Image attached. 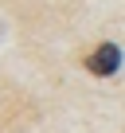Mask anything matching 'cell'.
Masks as SVG:
<instances>
[{"label": "cell", "instance_id": "obj_1", "mask_svg": "<svg viewBox=\"0 0 125 133\" xmlns=\"http://www.w3.org/2000/svg\"><path fill=\"white\" fill-rule=\"evenodd\" d=\"M117 66H121V51H117V43H102V47L86 59V71H90V75H102V78H109Z\"/></svg>", "mask_w": 125, "mask_h": 133}]
</instances>
